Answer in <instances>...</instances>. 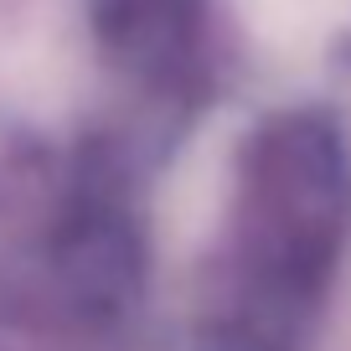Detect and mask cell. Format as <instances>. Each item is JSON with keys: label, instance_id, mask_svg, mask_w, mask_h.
I'll list each match as a JSON object with an SVG mask.
<instances>
[{"label": "cell", "instance_id": "cell-1", "mask_svg": "<svg viewBox=\"0 0 351 351\" xmlns=\"http://www.w3.org/2000/svg\"><path fill=\"white\" fill-rule=\"evenodd\" d=\"M238 11L269 47L305 52L330 32V21H346V0H238Z\"/></svg>", "mask_w": 351, "mask_h": 351}]
</instances>
